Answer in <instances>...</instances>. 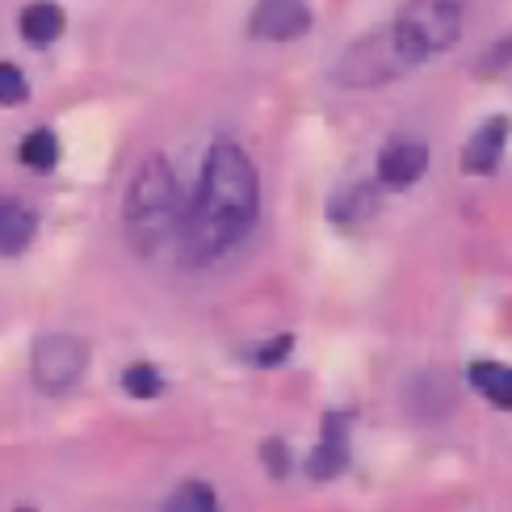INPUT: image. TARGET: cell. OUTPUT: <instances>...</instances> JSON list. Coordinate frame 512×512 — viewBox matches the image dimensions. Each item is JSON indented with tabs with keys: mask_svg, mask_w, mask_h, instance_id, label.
<instances>
[{
	"mask_svg": "<svg viewBox=\"0 0 512 512\" xmlns=\"http://www.w3.org/2000/svg\"><path fill=\"white\" fill-rule=\"evenodd\" d=\"M286 349H290V340H286V336H282V340H277V345H273V349H269V345H265V349H261V353H256V361H261V366H273V361H277V357H282V353H286Z\"/></svg>",
	"mask_w": 512,
	"mask_h": 512,
	"instance_id": "18",
	"label": "cell"
},
{
	"mask_svg": "<svg viewBox=\"0 0 512 512\" xmlns=\"http://www.w3.org/2000/svg\"><path fill=\"white\" fill-rule=\"evenodd\" d=\"M26 101V76L13 63H0V105H21Z\"/></svg>",
	"mask_w": 512,
	"mask_h": 512,
	"instance_id": "16",
	"label": "cell"
},
{
	"mask_svg": "<svg viewBox=\"0 0 512 512\" xmlns=\"http://www.w3.org/2000/svg\"><path fill=\"white\" fill-rule=\"evenodd\" d=\"M508 68H512V34H508V38H500L496 47L483 55V63H479V72H483V76H492V72H508Z\"/></svg>",
	"mask_w": 512,
	"mask_h": 512,
	"instance_id": "17",
	"label": "cell"
},
{
	"mask_svg": "<svg viewBox=\"0 0 512 512\" xmlns=\"http://www.w3.org/2000/svg\"><path fill=\"white\" fill-rule=\"evenodd\" d=\"M261 210V181L244 147L219 139L202 164L194 206L185 210L181 248L189 265H210L236 248Z\"/></svg>",
	"mask_w": 512,
	"mask_h": 512,
	"instance_id": "1",
	"label": "cell"
},
{
	"mask_svg": "<svg viewBox=\"0 0 512 512\" xmlns=\"http://www.w3.org/2000/svg\"><path fill=\"white\" fill-rule=\"evenodd\" d=\"M248 26L256 38L290 42L311 26V9H307V0H256Z\"/></svg>",
	"mask_w": 512,
	"mask_h": 512,
	"instance_id": "6",
	"label": "cell"
},
{
	"mask_svg": "<svg viewBox=\"0 0 512 512\" xmlns=\"http://www.w3.org/2000/svg\"><path fill=\"white\" fill-rule=\"evenodd\" d=\"M55 160H59V143L51 131H30L21 139V164L34 168V173H51Z\"/></svg>",
	"mask_w": 512,
	"mask_h": 512,
	"instance_id": "14",
	"label": "cell"
},
{
	"mask_svg": "<svg viewBox=\"0 0 512 512\" xmlns=\"http://www.w3.org/2000/svg\"><path fill=\"white\" fill-rule=\"evenodd\" d=\"M21 34H26V42H34V47H47V42H55L63 34L59 5H51V0H38V5H30L26 13H21Z\"/></svg>",
	"mask_w": 512,
	"mask_h": 512,
	"instance_id": "10",
	"label": "cell"
},
{
	"mask_svg": "<svg viewBox=\"0 0 512 512\" xmlns=\"http://www.w3.org/2000/svg\"><path fill=\"white\" fill-rule=\"evenodd\" d=\"M395 34L416 63L450 51L462 34V0H408L403 13L391 21Z\"/></svg>",
	"mask_w": 512,
	"mask_h": 512,
	"instance_id": "4",
	"label": "cell"
},
{
	"mask_svg": "<svg viewBox=\"0 0 512 512\" xmlns=\"http://www.w3.org/2000/svg\"><path fill=\"white\" fill-rule=\"evenodd\" d=\"M416 68L420 63L408 55V47H403L395 26H387V30H374L366 38H357L353 47L340 55L332 76L345 84V89H378V84H391V80L408 76Z\"/></svg>",
	"mask_w": 512,
	"mask_h": 512,
	"instance_id": "3",
	"label": "cell"
},
{
	"mask_svg": "<svg viewBox=\"0 0 512 512\" xmlns=\"http://www.w3.org/2000/svg\"><path fill=\"white\" fill-rule=\"evenodd\" d=\"M345 462H349L345 437H340V429L328 420V433H324V441H319V450L311 454V475L315 479H332V475L345 471Z\"/></svg>",
	"mask_w": 512,
	"mask_h": 512,
	"instance_id": "12",
	"label": "cell"
},
{
	"mask_svg": "<svg viewBox=\"0 0 512 512\" xmlns=\"http://www.w3.org/2000/svg\"><path fill=\"white\" fill-rule=\"evenodd\" d=\"M164 512H219V496H215V487L210 483L189 479L164 500Z\"/></svg>",
	"mask_w": 512,
	"mask_h": 512,
	"instance_id": "13",
	"label": "cell"
},
{
	"mask_svg": "<svg viewBox=\"0 0 512 512\" xmlns=\"http://www.w3.org/2000/svg\"><path fill=\"white\" fill-rule=\"evenodd\" d=\"M471 382L483 391V399H492L496 408H508L512 412V366L479 361V366H471Z\"/></svg>",
	"mask_w": 512,
	"mask_h": 512,
	"instance_id": "11",
	"label": "cell"
},
{
	"mask_svg": "<svg viewBox=\"0 0 512 512\" xmlns=\"http://www.w3.org/2000/svg\"><path fill=\"white\" fill-rule=\"evenodd\" d=\"M34 240V215L13 198H0V252H21Z\"/></svg>",
	"mask_w": 512,
	"mask_h": 512,
	"instance_id": "9",
	"label": "cell"
},
{
	"mask_svg": "<svg viewBox=\"0 0 512 512\" xmlns=\"http://www.w3.org/2000/svg\"><path fill=\"white\" fill-rule=\"evenodd\" d=\"M122 223L126 236L139 252L152 256L156 248H164L168 240H181L185 227V206H181V189L177 177L168 168L164 156L143 160V168L126 185V202H122Z\"/></svg>",
	"mask_w": 512,
	"mask_h": 512,
	"instance_id": "2",
	"label": "cell"
},
{
	"mask_svg": "<svg viewBox=\"0 0 512 512\" xmlns=\"http://www.w3.org/2000/svg\"><path fill=\"white\" fill-rule=\"evenodd\" d=\"M122 387H126V395H135V399H156L160 395V374H156V366H147V361H139V366H131L122 374Z\"/></svg>",
	"mask_w": 512,
	"mask_h": 512,
	"instance_id": "15",
	"label": "cell"
},
{
	"mask_svg": "<svg viewBox=\"0 0 512 512\" xmlns=\"http://www.w3.org/2000/svg\"><path fill=\"white\" fill-rule=\"evenodd\" d=\"M424 168H429V152H424V143L416 139H391L382 147L378 156V181L391 185V189H408L424 177Z\"/></svg>",
	"mask_w": 512,
	"mask_h": 512,
	"instance_id": "7",
	"label": "cell"
},
{
	"mask_svg": "<svg viewBox=\"0 0 512 512\" xmlns=\"http://www.w3.org/2000/svg\"><path fill=\"white\" fill-rule=\"evenodd\" d=\"M84 366H89V349H84V340L68 336V332H51V336H42L38 345L30 349V374L42 391H68L80 382Z\"/></svg>",
	"mask_w": 512,
	"mask_h": 512,
	"instance_id": "5",
	"label": "cell"
},
{
	"mask_svg": "<svg viewBox=\"0 0 512 512\" xmlns=\"http://www.w3.org/2000/svg\"><path fill=\"white\" fill-rule=\"evenodd\" d=\"M504 143H508V118H487L471 135V143L462 147V168L466 173H492L504 156Z\"/></svg>",
	"mask_w": 512,
	"mask_h": 512,
	"instance_id": "8",
	"label": "cell"
}]
</instances>
